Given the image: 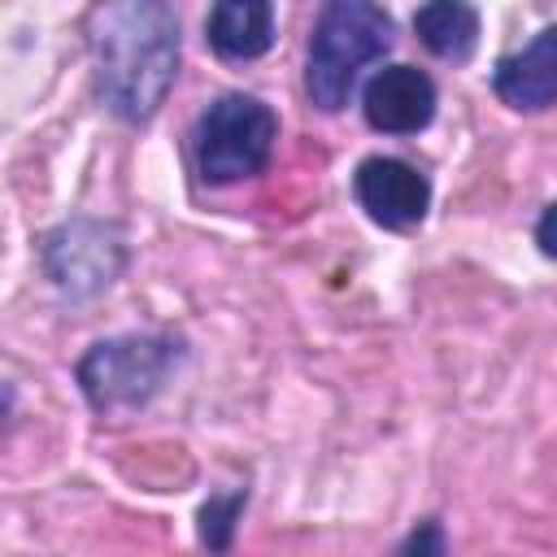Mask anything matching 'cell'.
<instances>
[{"instance_id": "1", "label": "cell", "mask_w": 557, "mask_h": 557, "mask_svg": "<svg viewBox=\"0 0 557 557\" xmlns=\"http://www.w3.org/2000/svg\"><path fill=\"white\" fill-rule=\"evenodd\" d=\"M96 91L122 122H148L178 74L170 0H96L83 22Z\"/></svg>"}, {"instance_id": "2", "label": "cell", "mask_w": 557, "mask_h": 557, "mask_svg": "<svg viewBox=\"0 0 557 557\" xmlns=\"http://www.w3.org/2000/svg\"><path fill=\"white\" fill-rule=\"evenodd\" d=\"M392 48V17L379 0H322L309 39L305 87L309 100L326 113H339L370 61Z\"/></svg>"}, {"instance_id": "3", "label": "cell", "mask_w": 557, "mask_h": 557, "mask_svg": "<svg viewBox=\"0 0 557 557\" xmlns=\"http://www.w3.org/2000/svg\"><path fill=\"white\" fill-rule=\"evenodd\" d=\"M278 139V117L265 100L231 91L213 100L196 122V170L209 187L244 183L265 170Z\"/></svg>"}, {"instance_id": "4", "label": "cell", "mask_w": 557, "mask_h": 557, "mask_svg": "<svg viewBox=\"0 0 557 557\" xmlns=\"http://www.w3.org/2000/svg\"><path fill=\"white\" fill-rule=\"evenodd\" d=\"M178 344L165 335H117L100 339L78 361V387L100 413H122L152 400L165 374L178 366Z\"/></svg>"}, {"instance_id": "5", "label": "cell", "mask_w": 557, "mask_h": 557, "mask_svg": "<svg viewBox=\"0 0 557 557\" xmlns=\"http://www.w3.org/2000/svg\"><path fill=\"white\" fill-rule=\"evenodd\" d=\"M126 265V244L109 222L74 218L44 239V270L65 296L104 292Z\"/></svg>"}, {"instance_id": "6", "label": "cell", "mask_w": 557, "mask_h": 557, "mask_svg": "<svg viewBox=\"0 0 557 557\" xmlns=\"http://www.w3.org/2000/svg\"><path fill=\"white\" fill-rule=\"evenodd\" d=\"M352 191L357 205L392 231H409L426 218L431 209V183L422 170H413L400 157H366L352 174Z\"/></svg>"}, {"instance_id": "7", "label": "cell", "mask_w": 557, "mask_h": 557, "mask_svg": "<svg viewBox=\"0 0 557 557\" xmlns=\"http://www.w3.org/2000/svg\"><path fill=\"white\" fill-rule=\"evenodd\" d=\"M361 109L383 135H418L435 117V83L413 65H387L366 83Z\"/></svg>"}, {"instance_id": "8", "label": "cell", "mask_w": 557, "mask_h": 557, "mask_svg": "<svg viewBox=\"0 0 557 557\" xmlns=\"http://www.w3.org/2000/svg\"><path fill=\"white\" fill-rule=\"evenodd\" d=\"M492 87L509 109H548L557 96V30L544 26L522 52L500 57Z\"/></svg>"}, {"instance_id": "9", "label": "cell", "mask_w": 557, "mask_h": 557, "mask_svg": "<svg viewBox=\"0 0 557 557\" xmlns=\"http://www.w3.org/2000/svg\"><path fill=\"white\" fill-rule=\"evenodd\" d=\"M205 39L222 61H257L274 44V0H213Z\"/></svg>"}, {"instance_id": "10", "label": "cell", "mask_w": 557, "mask_h": 557, "mask_svg": "<svg viewBox=\"0 0 557 557\" xmlns=\"http://www.w3.org/2000/svg\"><path fill=\"white\" fill-rule=\"evenodd\" d=\"M413 35L440 61H470L479 48V13L470 0H426L413 13Z\"/></svg>"}, {"instance_id": "11", "label": "cell", "mask_w": 557, "mask_h": 557, "mask_svg": "<svg viewBox=\"0 0 557 557\" xmlns=\"http://www.w3.org/2000/svg\"><path fill=\"white\" fill-rule=\"evenodd\" d=\"M244 500H248V492H231V496H209L200 505V540L209 548H218V553L231 548V531H235V518H239Z\"/></svg>"}, {"instance_id": "12", "label": "cell", "mask_w": 557, "mask_h": 557, "mask_svg": "<svg viewBox=\"0 0 557 557\" xmlns=\"http://www.w3.org/2000/svg\"><path fill=\"white\" fill-rule=\"evenodd\" d=\"M400 553H444V535H440V522L435 518H426L405 544H400Z\"/></svg>"}, {"instance_id": "13", "label": "cell", "mask_w": 557, "mask_h": 557, "mask_svg": "<svg viewBox=\"0 0 557 557\" xmlns=\"http://www.w3.org/2000/svg\"><path fill=\"white\" fill-rule=\"evenodd\" d=\"M540 252L553 257V209H544V218H540Z\"/></svg>"}, {"instance_id": "14", "label": "cell", "mask_w": 557, "mask_h": 557, "mask_svg": "<svg viewBox=\"0 0 557 557\" xmlns=\"http://www.w3.org/2000/svg\"><path fill=\"white\" fill-rule=\"evenodd\" d=\"M9 409H13V387H9L4 379H0V422L9 418Z\"/></svg>"}]
</instances>
